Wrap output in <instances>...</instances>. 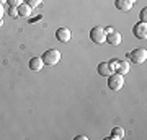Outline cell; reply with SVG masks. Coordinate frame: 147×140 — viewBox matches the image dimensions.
<instances>
[{"label":"cell","mask_w":147,"mask_h":140,"mask_svg":"<svg viewBox=\"0 0 147 140\" xmlns=\"http://www.w3.org/2000/svg\"><path fill=\"white\" fill-rule=\"evenodd\" d=\"M42 62L44 65H49V67H53V65H57L61 62V52L57 49H49L42 54Z\"/></svg>","instance_id":"6da1fadb"},{"label":"cell","mask_w":147,"mask_h":140,"mask_svg":"<svg viewBox=\"0 0 147 140\" xmlns=\"http://www.w3.org/2000/svg\"><path fill=\"white\" fill-rule=\"evenodd\" d=\"M123 86H124V75H119L115 72L108 77V88L111 91H119Z\"/></svg>","instance_id":"7a4b0ae2"},{"label":"cell","mask_w":147,"mask_h":140,"mask_svg":"<svg viewBox=\"0 0 147 140\" xmlns=\"http://www.w3.org/2000/svg\"><path fill=\"white\" fill-rule=\"evenodd\" d=\"M127 59H129L132 64H136V65H141V64L146 62V59H147V51H146V49H142V47H139V49H134V51L127 52Z\"/></svg>","instance_id":"3957f363"},{"label":"cell","mask_w":147,"mask_h":140,"mask_svg":"<svg viewBox=\"0 0 147 140\" xmlns=\"http://www.w3.org/2000/svg\"><path fill=\"white\" fill-rule=\"evenodd\" d=\"M90 39L95 44H105L106 42V33L103 29V26H93L90 31Z\"/></svg>","instance_id":"277c9868"},{"label":"cell","mask_w":147,"mask_h":140,"mask_svg":"<svg viewBox=\"0 0 147 140\" xmlns=\"http://www.w3.org/2000/svg\"><path fill=\"white\" fill-rule=\"evenodd\" d=\"M110 67L113 68V72L119 73V75H126L129 72V62L127 60H118V59H113L110 60Z\"/></svg>","instance_id":"5b68a950"},{"label":"cell","mask_w":147,"mask_h":140,"mask_svg":"<svg viewBox=\"0 0 147 140\" xmlns=\"http://www.w3.org/2000/svg\"><path fill=\"white\" fill-rule=\"evenodd\" d=\"M132 33H134V36L137 38V39H146L147 38V25L146 23H137V25H134V28H132Z\"/></svg>","instance_id":"8992f818"},{"label":"cell","mask_w":147,"mask_h":140,"mask_svg":"<svg viewBox=\"0 0 147 140\" xmlns=\"http://www.w3.org/2000/svg\"><path fill=\"white\" fill-rule=\"evenodd\" d=\"M136 0H115V7L119 11H129L134 7Z\"/></svg>","instance_id":"52a82bcc"},{"label":"cell","mask_w":147,"mask_h":140,"mask_svg":"<svg viewBox=\"0 0 147 140\" xmlns=\"http://www.w3.org/2000/svg\"><path fill=\"white\" fill-rule=\"evenodd\" d=\"M70 38H72V33H70L69 28H59L57 31H56V39L61 42H69Z\"/></svg>","instance_id":"ba28073f"},{"label":"cell","mask_w":147,"mask_h":140,"mask_svg":"<svg viewBox=\"0 0 147 140\" xmlns=\"http://www.w3.org/2000/svg\"><path fill=\"white\" fill-rule=\"evenodd\" d=\"M28 65H30V68H31L33 72H39V70H42V67H44V62H42L41 57H31Z\"/></svg>","instance_id":"9c48e42d"},{"label":"cell","mask_w":147,"mask_h":140,"mask_svg":"<svg viewBox=\"0 0 147 140\" xmlns=\"http://www.w3.org/2000/svg\"><path fill=\"white\" fill-rule=\"evenodd\" d=\"M98 73H100L101 77L108 78L111 73H115V72H113V68L110 67V64L108 62H101V64H98Z\"/></svg>","instance_id":"30bf717a"},{"label":"cell","mask_w":147,"mask_h":140,"mask_svg":"<svg viewBox=\"0 0 147 140\" xmlns=\"http://www.w3.org/2000/svg\"><path fill=\"white\" fill-rule=\"evenodd\" d=\"M106 42H108V44H111V46H118V44L121 42V34L115 29L113 33L106 34Z\"/></svg>","instance_id":"8fae6325"},{"label":"cell","mask_w":147,"mask_h":140,"mask_svg":"<svg viewBox=\"0 0 147 140\" xmlns=\"http://www.w3.org/2000/svg\"><path fill=\"white\" fill-rule=\"evenodd\" d=\"M18 8V15L20 16H25V18H28V16H31V13H33V8L28 3H21L20 7H16Z\"/></svg>","instance_id":"7c38bea8"},{"label":"cell","mask_w":147,"mask_h":140,"mask_svg":"<svg viewBox=\"0 0 147 140\" xmlns=\"http://www.w3.org/2000/svg\"><path fill=\"white\" fill-rule=\"evenodd\" d=\"M111 140H121L124 139V129L123 127H115V129L111 130Z\"/></svg>","instance_id":"4fadbf2b"},{"label":"cell","mask_w":147,"mask_h":140,"mask_svg":"<svg viewBox=\"0 0 147 140\" xmlns=\"http://www.w3.org/2000/svg\"><path fill=\"white\" fill-rule=\"evenodd\" d=\"M41 2H42V0H26L25 3H28V5L31 7V8H36V7L41 5Z\"/></svg>","instance_id":"5bb4252c"},{"label":"cell","mask_w":147,"mask_h":140,"mask_svg":"<svg viewBox=\"0 0 147 140\" xmlns=\"http://www.w3.org/2000/svg\"><path fill=\"white\" fill-rule=\"evenodd\" d=\"M8 13H10V16L11 18H18V8H16V7H10V10H8Z\"/></svg>","instance_id":"9a60e30c"},{"label":"cell","mask_w":147,"mask_h":140,"mask_svg":"<svg viewBox=\"0 0 147 140\" xmlns=\"http://www.w3.org/2000/svg\"><path fill=\"white\" fill-rule=\"evenodd\" d=\"M7 2L10 3V7H20L23 3V0H7Z\"/></svg>","instance_id":"2e32d148"},{"label":"cell","mask_w":147,"mask_h":140,"mask_svg":"<svg viewBox=\"0 0 147 140\" xmlns=\"http://www.w3.org/2000/svg\"><path fill=\"white\" fill-rule=\"evenodd\" d=\"M139 16H141V21H142V23H146V20H147V8H146V7H144V10L139 13Z\"/></svg>","instance_id":"e0dca14e"},{"label":"cell","mask_w":147,"mask_h":140,"mask_svg":"<svg viewBox=\"0 0 147 140\" xmlns=\"http://www.w3.org/2000/svg\"><path fill=\"white\" fill-rule=\"evenodd\" d=\"M103 29H105V33H106V34H110V33H113V31H115V28H111V26H105Z\"/></svg>","instance_id":"ac0fdd59"},{"label":"cell","mask_w":147,"mask_h":140,"mask_svg":"<svg viewBox=\"0 0 147 140\" xmlns=\"http://www.w3.org/2000/svg\"><path fill=\"white\" fill-rule=\"evenodd\" d=\"M3 15H5V10H3V5L0 3V20L3 18Z\"/></svg>","instance_id":"d6986e66"},{"label":"cell","mask_w":147,"mask_h":140,"mask_svg":"<svg viewBox=\"0 0 147 140\" xmlns=\"http://www.w3.org/2000/svg\"><path fill=\"white\" fill-rule=\"evenodd\" d=\"M75 140H87V137H85V135H77Z\"/></svg>","instance_id":"ffe728a7"},{"label":"cell","mask_w":147,"mask_h":140,"mask_svg":"<svg viewBox=\"0 0 147 140\" xmlns=\"http://www.w3.org/2000/svg\"><path fill=\"white\" fill-rule=\"evenodd\" d=\"M5 2H7V0H0V3H5Z\"/></svg>","instance_id":"44dd1931"}]
</instances>
